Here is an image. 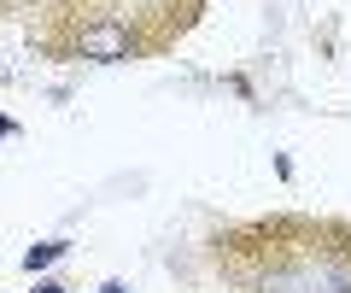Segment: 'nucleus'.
Instances as JSON below:
<instances>
[{
	"instance_id": "2",
	"label": "nucleus",
	"mask_w": 351,
	"mask_h": 293,
	"mask_svg": "<svg viewBox=\"0 0 351 293\" xmlns=\"http://www.w3.org/2000/svg\"><path fill=\"white\" fill-rule=\"evenodd\" d=\"M100 293H129V288H117V281H112V288H100Z\"/></svg>"
},
{
	"instance_id": "1",
	"label": "nucleus",
	"mask_w": 351,
	"mask_h": 293,
	"mask_svg": "<svg viewBox=\"0 0 351 293\" xmlns=\"http://www.w3.org/2000/svg\"><path fill=\"white\" fill-rule=\"evenodd\" d=\"M59 253H64L59 241H47V246H36V253H29V270H36V264H53V258H59Z\"/></svg>"
}]
</instances>
